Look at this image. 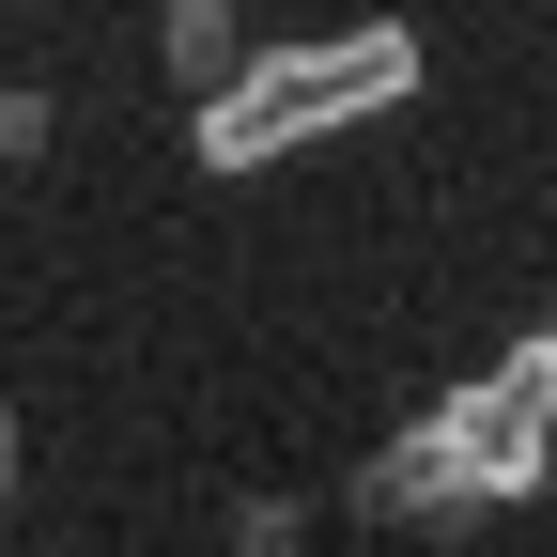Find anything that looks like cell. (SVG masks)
Here are the masks:
<instances>
[{
  "mask_svg": "<svg viewBox=\"0 0 557 557\" xmlns=\"http://www.w3.org/2000/svg\"><path fill=\"white\" fill-rule=\"evenodd\" d=\"M542 248H557V218H542Z\"/></svg>",
  "mask_w": 557,
  "mask_h": 557,
  "instance_id": "cell-8",
  "label": "cell"
},
{
  "mask_svg": "<svg viewBox=\"0 0 557 557\" xmlns=\"http://www.w3.org/2000/svg\"><path fill=\"white\" fill-rule=\"evenodd\" d=\"M418 94H434V47H418L403 16L263 32V47H248V78L186 109V171H201V186H263V171L325 156V139H372V124H403Z\"/></svg>",
  "mask_w": 557,
  "mask_h": 557,
  "instance_id": "cell-1",
  "label": "cell"
},
{
  "mask_svg": "<svg viewBox=\"0 0 557 557\" xmlns=\"http://www.w3.org/2000/svg\"><path fill=\"white\" fill-rule=\"evenodd\" d=\"M357 527H403V542H465L480 511L449 496V465H434V449H418V434H387V449L357 465Z\"/></svg>",
  "mask_w": 557,
  "mask_h": 557,
  "instance_id": "cell-3",
  "label": "cell"
},
{
  "mask_svg": "<svg viewBox=\"0 0 557 557\" xmlns=\"http://www.w3.org/2000/svg\"><path fill=\"white\" fill-rule=\"evenodd\" d=\"M295 542H310L295 496H233V557H295Z\"/></svg>",
  "mask_w": 557,
  "mask_h": 557,
  "instance_id": "cell-6",
  "label": "cell"
},
{
  "mask_svg": "<svg viewBox=\"0 0 557 557\" xmlns=\"http://www.w3.org/2000/svg\"><path fill=\"white\" fill-rule=\"evenodd\" d=\"M542 341H557V310H542Z\"/></svg>",
  "mask_w": 557,
  "mask_h": 557,
  "instance_id": "cell-9",
  "label": "cell"
},
{
  "mask_svg": "<svg viewBox=\"0 0 557 557\" xmlns=\"http://www.w3.org/2000/svg\"><path fill=\"white\" fill-rule=\"evenodd\" d=\"M16 465H32V449H16V403H0V496H16Z\"/></svg>",
  "mask_w": 557,
  "mask_h": 557,
  "instance_id": "cell-7",
  "label": "cell"
},
{
  "mask_svg": "<svg viewBox=\"0 0 557 557\" xmlns=\"http://www.w3.org/2000/svg\"><path fill=\"white\" fill-rule=\"evenodd\" d=\"M156 78L201 109V94H233L248 78V0H156Z\"/></svg>",
  "mask_w": 557,
  "mask_h": 557,
  "instance_id": "cell-4",
  "label": "cell"
},
{
  "mask_svg": "<svg viewBox=\"0 0 557 557\" xmlns=\"http://www.w3.org/2000/svg\"><path fill=\"white\" fill-rule=\"evenodd\" d=\"M418 449H434L449 465V496L480 511V527H511V511H542L557 496V418L496 372V357H480L465 387H434V418H418Z\"/></svg>",
  "mask_w": 557,
  "mask_h": 557,
  "instance_id": "cell-2",
  "label": "cell"
},
{
  "mask_svg": "<svg viewBox=\"0 0 557 557\" xmlns=\"http://www.w3.org/2000/svg\"><path fill=\"white\" fill-rule=\"evenodd\" d=\"M62 156V94L47 78H0V171H47Z\"/></svg>",
  "mask_w": 557,
  "mask_h": 557,
  "instance_id": "cell-5",
  "label": "cell"
}]
</instances>
